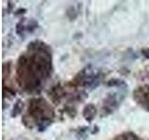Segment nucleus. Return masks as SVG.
Returning a JSON list of instances; mask_svg holds the SVG:
<instances>
[{
	"instance_id": "f257e3e1",
	"label": "nucleus",
	"mask_w": 149,
	"mask_h": 140,
	"mask_svg": "<svg viewBox=\"0 0 149 140\" xmlns=\"http://www.w3.org/2000/svg\"><path fill=\"white\" fill-rule=\"evenodd\" d=\"M95 112H96V110L94 108V106L92 105H90L86 107L85 110H84V117L87 119V120H91L93 118H94Z\"/></svg>"
},
{
	"instance_id": "f03ea898",
	"label": "nucleus",
	"mask_w": 149,
	"mask_h": 140,
	"mask_svg": "<svg viewBox=\"0 0 149 140\" xmlns=\"http://www.w3.org/2000/svg\"><path fill=\"white\" fill-rule=\"evenodd\" d=\"M143 52L144 55H146V57L149 58V50H148V49H147V50H144L143 51Z\"/></svg>"
}]
</instances>
